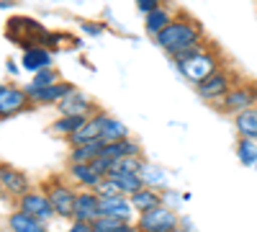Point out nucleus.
Returning <instances> with one entry per match:
<instances>
[{
    "label": "nucleus",
    "mask_w": 257,
    "mask_h": 232,
    "mask_svg": "<svg viewBox=\"0 0 257 232\" xmlns=\"http://www.w3.org/2000/svg\"><path fill=\"white\" fill-rule=\"evenodd\" d=\"M173 62H175L178 72H180L188 83H193V86H201L208 75H213V72L221 67L219 54L213 52V49H208V47H203V44L180 52L178 57H173Z\"/></svg>",
    "instance_id": "1"
},
{
    "label": "nucleus",
    "mask_w": 257,
    "mask_h": 232,
    "mask_svg": "<svg viewBox=\"0 0 257 232\" xmlns=\"http://www.w3.org/2000/svg\"><path fill=\"white\" fill-rule=\"evenodd\" d=\"M155 41L170 57H178L185 49L201 47L203 44V34H201V26L196 24V21H190V18H173V24L165 26L155 36Z\"/></svg>",
    "instance_id": "2"
},
{
    "label": "nucleus",
    "mask_w": 257,
    "mask_h": 232,
    "mask_svg": "<svg viewBox=\"0 0 257 232\" xmlns=\"http://www.w3.org/2000/svg\"><path fill=\"white\" fill-rule=\"evenodd\" d=\"M216 111L229 114V116H237L252 106H257V86L254 83H237L219 103H213Z\"/></svg>",
    "instance_id": "3"
},
{
    "label": "nucleus",
    "mask_w": 257,
    "mask_h": 232,
    "mask_svg": "<svg viewBox=\"0 0 257 232\" xmlns=\"http://www.w3.org/2000/svg\"><path fill=\"white\" fill-rule=\"evenodd\" d=\"M234 86H237V83H234V75H231L229 70L219 67L213 75H208L201 86H196V93H198V98L206 101V103H219Z\"/></svg>",
    "instance_id": "4"
},
{
    "label": "nucleus",
    "mask_w": 257,
    "mask_h": 232,
    "mask_svg": "<svg viewBox=\"0 0 257 232\" xmlns=\"http://www.w3.org/2000/svg\"><path fill=\"white\" fill-rule=\"evenodd\" d=\"M137 227H139V232H173L178 227V217H175L173 209L160 204L155 209H149V212L139 214Z\"/></svg>",
    "instance_id": "5"
},
{
    "label": "nucleus",
    "mask_w": 257,
    "mask_h": 232,
    "mask_svg": "<svg viewBox=\"0 0 257 232\" xmlns=\"http://www.w3.org/2000/svg\"><path fill=\"white\" fill-rule=\"evenodd\" d=\"M52 206H54V214L62 217V219H72L75 217V201H77V191L72 186L62 183V181H54L47 191Z\"/></svg>",
    "instance_id": "6"
},
{
    "label": "nucleus",
    "mask_w": 257,
    "mask_h": 232,
    "mask_svg": "<svg viewBox=\"0 0 257 232\" xmlns=\"http://www.w3.org/2000/svg\"><path fill=\"white\" fill-rule=\"evenodd\" d=\"M18 209H21V212H26V214H31V217H36V219H41V222H52L57 217L54 206H52V201H49V196L44 191H29V194H24L18 199Z\"/></svg>",
    "instance_id": "7"
},
{
    "label": "nucleus",
    "mask_w": 257,
    "mask_h": 232,
    "mask_svg": "<svg viewBox=\"0 0 257 232\" xmlns=\"http://www.w3.org/2000/svg\"><path fill=\"white\" fill-rule=\"evenodd\" d=\"M57 109H59V114H64V116H93V114H95V101H93L88 93L72 88L67 96L57 103Z\"/></svg>",
    "instance_id": "8"
},
{
    "label": "nucleus",
    "mask_w": 257,
    "mask_h": 232,
    "mask_svg": "<svg viewBox=\"0 0 257 232\" xmlns=\"http://www.w3.org/2000/svg\"><path fill=\"white\" fill-rule=\"evenodd\" d=\"M31 106V98L26 93V88H16V86H6L0 91V119L16 116L21 111H26Z\"/></svg>",
    "instance_id": "9"
},
{
    "label": "nucleus",
    "mask_w": 257,
    "mask_h": 232,
    "mask_svg": "<svg viewBox=\"0 0 257 232\" xmlns=\"http://www.w3.org/2000/svg\"><path fill=\"white\" fill-rule=\"evenodd\" d=\"M75 86H70V83H64V80H59V83H54V86H47V88H36V86H26V93H29V98H31V103H39V106H57V103L67 96L70 91H72Z\"/></svg>",
    "instance_id": "10"
},
{
    "label": "nucleus",
    "mask_w": 257,
    "mask_h": 232,
    "mask_svg": "<svg viewBox=\"0 0 257 232\" xmlns=\"http://www.w3.org/2000/svg\"><path fill=\"white\" fill-rule=\"evenodd\" d=\"M100 217V196L90 188H80L77 201H75V222H95Z\"/></svg>",
    "instance_id": "11"
},
{
    "label": "nucleus",
    "mask_w": 257,
    "mask_h": 232,
    "mask_svg": "<svg viewBox=\"0 0 257 232\" xmlns=\"http://www.w3.org/2000/svg\"><path fill=\"white\" fill-rule=\"evenodd\" d=\"M0 188L13 199H21L24 194L31 191L29 178L21 171H16V168H11V165H0Z\"/></svg>",
    "instance_id": "12"
},
{
    "label": "nucleus",
    "mask_w": 257,
    "mask_h": 232,
    "mask_svg": "<svg viewBox=\"0 0 257 232\" xmlns=\"http://www.w3.org/2000/svg\"><path fill=\"white\" fill-rule=\"evenodd\" d=\"M105 116L108 114H93L88 121H85L80 129L72 134V137H67V142H70V147H80V144H90V142H98L100 139V134H103V121H105Z\"/></svg>",
    "instance_id": "13"
},
{
    "label": "nucleus",
    "mask_w": 257,
    "mask_h": 232,
    "mask_svg": "<svg viewBox=\"0 0 257 232\" xmlns=\"http://www.w3.org/2000/svg\"><path fill=\"white\" fill-rule=\"evenodd\" d=\"M100 217H116V219L132 222V217H134L132 199L123 196V194H118V196H100Z\"/></svg>",
    "instance_id": "14"
},
{
    "label": "nucleus",
    "mask_w": 257,
    "mask_h": 232,
    "mask_svg": "<svg viewBox=\"0 0 257 232\" xmlns=\"http://www.w3.org/2000/svg\"><path fill=\"white\" fill-rule=\"evenodd\" d=\"M67 176H70L72 183H77L80 188H90V191H95V186L103 181V176L95 171L90 163H70Z\"/></svg>",
    "instance_id": "15"
},
{
    "label": "nucleus",
    "mask_w": 257,
    "mask_h": 232,
    "mask_svg": "<svg viewBox=\"0 0 257 232\" xmlns=\"http://www.w3.org/2000/svg\"><path fill=\"white\" fill-rule=\"evenodd\" d=\"M21 65H24L26 70L31 72H39V70H47L52 67V52L49 47H29L24 54H21Z\"/></svg>",
    "instance_id": "16"
},
{
    "label": "nucleus",
    "mask_w": 257,
    "mask_h": 232,
    "mask_svg": "<svg viewBox=\"0 0 257 232\" xmlns=\"http://www.w3.org/2000/svg\"><path fill=\"white\" fill-rule=\"evenodd\" d=\"M8 229L11 232H47V222H41L26 212H21V209H16L8 217Z\"/></svg>",
    "instance_id": "17"
},
{
    "label": "nucleus",
    "mask_w": 257,
    "mask_h": 232,
    "mask_svg": "<svg viewBox=\"0 0 257 232\" xmlns=\"http://www.w3.org/2000/svg\"><path fill=\"white\" fill-rule=\"evenodd\" d=\"M128 199H132L134 212H139V214H144V212H149V209H155V206H160V204H162L160 191H155V188H149V186H142L139 191H137V194H132Z\"/></svg>",
    "instance_id": "18"
},
{
    "label": "nucleus",
    "mask_w": 257,
    "mask_h": 232,
    "mask_svg": "<svg viewBox=\"0 0 257 232\" xmlns=\"http://www.w3.org/2000/svg\"><path fill=\"white\" fill-rule=\"evenodd\" d=\"M234 129H237L239 137H247V139L257 142V106L234 116Z\"/></svg>",
    "instance_id": "19"
},
{
    "label": "nucleus",
    "mask_w": 257,
    "mask_h": 232,
    "mask_svg": "<svg viewBox=\"0 0 257 232\" xmlns=\"http://www.w3.org/2000/svg\"><path fill=\"white\" fill-rule=\"evenodd\" d=\"M170 24H173V13H170V8H165V6L144 16V29H147L149 36H157V34H160L165 26H170Z\"/></svg>",
    "instance_id": "20"
},
{
    "label": "nucleus",
    "mask_w": 257,
    "mask_h": 232,
    "mask_svg": "<svg viewBox=\"0 0 257 232\" xmlns=\"http://www.w3.org/2000/svg\"><path fill=\"white\" fill-rule=\"evenodd\" d=\"M88 119L90 116H64V114H59V119L52 121V132L54 134H62V137H72Z\"/></svg>",
    "instance_id": "21"
},
{
    "label": "nucleus",
    "mask_w": 257,
    "mask_h": 232,
    "mask_svg": "<svg viewBox=\"0 0 257 232\" xmlns=\"http://www.w3.org/2000/svg\"><path fill=\"white\" fill-rule=\"evenodd\" d=\"M100 139H103L105 144H108V142H123V139H128V129H126V124H123V121H118V119H113V116H105Z\"/></svg>",
    "instance_id": "22"
},
{
    "label": "nucleus",
    "mask_w": 257,
    "mask_h": 232,
    "mask_svg": "<svg viewBox=\"0 0 257 232\" xmlns=\"http://www.w3.org/2000/svg\"><path fill=\"white\" fill-rule=\"evenodd\" d=\"M103 139L90 142V144H80V147H70V163H93L95 158H100L103 150Z\"/></svg>",
    "instance_id": "23"
},
{
    "label": "nucleus",
    "mask_w": 257,
    "mask_h": 232,
    "mask_svg": "<svg viewBox=\"0 0 257 232\" xmlns=\"http://www.w3.org/2000/svg\"><path fill=\"white\" fill-rule=\"evenodd\" d=\"M93 232H139V227L116 217H98L93 222Z\"/></svg>",
    "instance_id": "24"
},
{
    "label": "nucleus",
    "mask_w": 257,
    "mask_h": 232,
    "mask_svg": "<svg viewBox=\"0 0 257 232\" xmlns=\"http://www.w3.org/2000/svg\"><path fill=\"white\" fill-rule=\"evenodd\" d=\"M108 178L116 183V188L123 194V196H132V194H137L139 188L144 186V181H142V176H134V173H108Z\"/></svg>",
    "instance_id": "25"
},
{
    "label": "nucleus",
    "mask_w": 257,
    "mask_h": 232,
    "mask_svg": "<svg viewBox=\"0 0 257 232\" xmlns=\"http://www.w3.org/2000/svg\"><path fill=\"white\" fill-rule=\"evenodd\" d=\"M237 158L242 165H257V142L254 139H247V137H239L237 142Z\"/></svg>",
    "instance_id": "26"
},
{
    "label": "nucleus",
    "mask_w": 257,
    "mask_h": 232,
    "mask_svg": "<svg viewBox=\"0 0 257 232\" xmlns=\"http://www.w3.org/2000/svg\"><path fill=\"white\" fill-rule=\"evenodd\" d=\"M142 168H144V158H121V160L113 163L111 173H134V176H139Z\"/></svg>",
    "instance_id": "27"
},
{
    "label": "nucleus",
    "mask_w": 257,
    "mask_h": 232,
    "mask_svg": "<svg viewBox=\"0 0 257 232\" xmlns=\"http://www.w3.org/2000/svg\"><path fill=\"white\" fill-rule=\"evenodd\" d=\"M54 83H59V72H54L52 67H47V70H39V72L34 75L31 86H36V88H47V86H54Z\"/></svg>",
    "instance_id": "28"
},
{
    "label": "nucleus",
    "mask_w": 257,
    "mask_h": 232,
    "mask_svg": "<svg viewBox=\"0 0 257 232\" xmlns=\"http://www.w3.org/2000/svg\"><path fill=\"white\" fill-rule=\"evenodd\" d=\"M139 176H142L144 186H149V188H155V183H165V173L160 171V168H152V165H147V163H144Z\"/></svg>",
    "instance_id": "29"
},
{
    "label": "nucleus",
    "mask_w": 257,
    "mask_h": 232,
    "mask_svg": "<svg viewBox=\"0 0 257 232\" xmlns=\"http://www.w3.org/2000/svg\"><path fill=\"white\" fill-rule=\"evenodd\" d=\"M162 3H165V0H137V8L147 16V13H152V11L162 8Z\"/></svg>",
    "instance_id": "30"
},
{
    "label": "nucleus",
    "mask_w": 257,
    "mask_h": 232,
    "mask_svg": "<svg viewBox=\"0 0 257 232\" xmlns=\"http://www.w3.org/2000/svg\"><path fill=\"white\" fill-rule=\"evenodd\" d=\"M80 29H82V31H88L90 36H100V34H105V26H100V24H90V21H80Z\"/></svg>",
    "instance_id": "31"
},
{
    "label": "nucleus",
    "mask_w": 257,
    "mask_h": 232,
    "mask_svg": "<svg viewBox=\"0 0 257 232\" xmlns=\"http://www.w3.org/2000/svg\"><path fill=\"white\" fill-rule=\"evenodd\" d=\"M64 232H93V224L90 222H72L70 229H64Z\"/></svg>",
    "instance_id": "32"
},
{
    "label": "nucleus",
    "mask_w": 257,
    "mask_h": 232,
    "mask_svg": "<svg viewBox=\"0 0 257 232\" xmlns=\"http://www.w3.org/2000/svg\"><path fill=\"white\" fill-rule=\"evenodd\" d=\"M13 6V0H0V8H11Z\"/></svg>",
    "instance_id": "33"
},
{
    "label": "nucleus",
    "mask_w": 257,
    "mask_h": 232,
    "mask_svg": "<svg viewBox=\"0 0 257 232\" xmlns=\"http://www.w3.org/2000/svg\"><path fill=\"white\" fill-rule=\"evenodd\" d=\"M173 232H190V229H185V227H175Z\"/></svg>",
    "instance_id": "34"
},
{
    "label": "nucleus",
    "mask_w": 257,
    "mask_h": 232,
    "mask_svg": "<svg viewBox=\"0 0 257 232\" xmlns=\"http://www.w3.org/2000/svg\"><path fill=\"white\" fill-rule=\"evenodd\" d=\"M3 88H6V86H3V83H0V91H3Z\"/></svg>",
    "instance_id": "35"
},
{
    "label": "nucleus",
    "mask_w": 257,
    "mask_h": 232,
    "mask_svg": "<svg viewBox=\"0 0 257 232\" xmlns=\"http://www.w3.org/2000/svg\"><path fill=\"white\" fill-rule=\"evenodd\" d=\"M254 171H257V165H254Z\"/></svg>",
    "instance_id": "36"
}]
</instances>
